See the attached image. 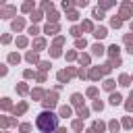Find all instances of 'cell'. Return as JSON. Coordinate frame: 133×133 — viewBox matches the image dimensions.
<instances>
[{"mask_svg": "<svg viewBox=\"0 0 133 133\" xmlns=\"http://www.w3.org/2000/svg\"><path fill=\"white\" fill-rule=\"evenodd\" d=\"M108 50H110V56H112V58H118V46H116V44H114V46H110Z\"/></svg>", "mask_w": 133, "mask_h": 133, "instance_id": "cell-7", "label": "cell"}, {"mask_svg": "<svg viewBox=\"0 0 133 133\" xmlns=\"http://www.w3.org/2000/svg\"><path fill=\"white\" fill-rule=\"evenodd\" d=\"M21 27H23V21H21V19H17V21L12 23V29L17 31V29H21Z\"/></svg>", "mask_w": 133, "mask_h": 133, "instance_id": "cell-15", "label": "cell"}, {"mask_svg": "<svg viewBox=\"0 0 133 133\" xmlns=\"http://www.w3.org/2000/svg\"><path fill=\"white\" fill-rule=\"evenodd\" d=\"M35 48H44V39H35Z\"/></svg>", "mask_w": 133, "mask_h": 133, "instance_id": "cell-35", "label": "cell"}, {"mask_svg": "<svg viewBox=\"0 0 133 133\" xmlns=\"http://www.w3.org/2000/svg\"><path fill=\"white\" fill-rule=\"evenodd\" d=\"M79 62H81V64H87V62H89V56H81Z\"/></svg>", "mask_w": 133, "mask_h": 133, "instance_id": "cell-29", "label": "cell"}, {"mask_svg": "<svg viewBox=\"0 0 133 133\" xmlns=\"http://www.w3.org/2000/svg\"><path fill=\"white\" fill-rule=\"evenodd\" d=\"M27 60H31V62H35V60H37V56H35L33 52H29V54H27Z\"/></svg>", "mask_w": 133, "mask_h": 133, "instance_id": "cell-26", "label": "cell"}, {"mask_svg": "<svg viewBox=\"0 0 133 133\" xmlns=\"http://www.w3.org/2000/svg\"><path fill=\"white\" fill-rule=\"evenodd\" d=\"M94 35H96L98 39H102V37H106V35H108V31H106V27H98V29L94 31Z\"/></svg>", "mask_w": 133, "mask_h": 133, "instance_id": "cell-4", "label": "cell"}, {"mask_svg": "<svg viewBox=\"0 0 133 133\" xmlns=\"http://www.w3.org/2000/svg\"><path fill=\"white\" fill-rule=\"evenodd\" d=\"M56 125H58V116L56 114H52V112H42L39 116H37V127L44 131V133H50V131H54L56 129Z\"/></svg>", "mask_w": 133, "mask_h": 133, "instance_id": "cell-1", "label": "cell"}, {"mask_svg": "<svg viewBox=\"0 0 133 133\" xmlns=\"http://www.w3.org/2000/svg\"><path fill=\"white\" fill-rule=\"evenodd\" d=\"M73 129L79 131V129H81V121H75V123H73Z\"/></svg>", "mask_w": 133, "mask_h": 133, "instance_id": "cell-32", "label": "cell"}, {"mask_svg": "<svg viewBox=\"0 0 133 133\" xmlns=\"http://www.w3.org/2000/svg\"><path fill=\"white\" fill-rule=\"evenodd\" d=\"M48 19H50V21H56V19H58V15H56V12H50V15H48Z\"/></svg>", "mask_w": 133, "mask_h": 133, "instance_id": "cell-34", "label": "cell"}, {"mask_svg": "<svg viewBox=\"0 0 133 133\" xmlns=\"http://www.w3.org/2000/svg\"><path fill=\"white\" fill-rule=\"evenodd\" d=\"M87 2H89V0H77V4H79V6H85Z\"/></svg>", "mask_w": 133, "mask_h": 133, "instance_id": "cell-45", "label": "cell"}, {"mask_svg": "<svg viewBox=\"0 0 133 133\" xmlns=\"http://www.w3.org/2000/svg\"><path fill=\"white\" fill-rule=\"evenodd\" d=\"M83 29H87V31H91L94 27H91V23H89V21H85V23H83Z\"/></svg>", "mask_w": 133, "mask_h": 133, "instance_id": "cell-27", "label": "cell"}, {"mask_svg": "<svg viewBox=\"0 0 133 133\" xmlns=\"http://www.w3.org/2000/svg\"><path fill=\"white\" fill-rule=\"evenodd\" d=\"M104 87H106V89H112V87H114V81H112V79H108V81L104 83Z\"/></svg>", "mask_w": 133, "mask_h": 133, "instance_id": "cell-23", "label": "cell"}, {"mask_svg": "<svg viewBox=\"0 0 133 133\" xmlns=\"http://www.w3.org/2000/svg\"><path fill=\"white\" fill-rule=\"evenodd\" d=\"M60 114H62V116H69V114H71V108H69V106H62V108H60Z\"/></svg>", "mask_w": 133, "mask_h": 133, "instance_id": "cell-17", "label": "cell"}, {"mask_svg": "<svg viewBox=\"0 0 133 133\" xmlns=\"http://www.w3.org/2000/svg\"><path fill=\"white\" fill-rule=\"evenodd\" d=\"M31 6H33L31 2H25V4H23V10H31Z\"/></svg>", "mask_w": 133, "mask_h": 133, "instance_id": "cell-33", "label": "cell"}, {"mask_svg": "<svg viewBox=\"0 0 133 133\" xmlns=\"http://www.w3.org/2000/svg\"><path fill=\"white\" fill-rule=\"evenodd\" d=\"M129 81H131V79H129V75H121V85H125V87H127V85H129Z\"/></svg>", "mask_w": 133, "mask_h": 133, "instance_id": "cell-14", "label": "cell"}, {"mask_svg": "<svg viewBox=\"0 0 133 133\" xmlns=\"http://www.w3.org/2000/svg\"><path fill=\"white\" fill-rule=\"evenodd\" d=\"M25 108H27V104H19V108H15V114H21V112H25Z\"/></svg>", "mask_w": 133, "mask_h": 133, "instance_id": "cell-16", "label": "cell"}, {"mask_svg": "<svg viewBox=\"0 0 133 133\" xmlns=\"http://www.w3.org/2000/svg\"><path fill=\"white\" fill-rule=\"evenodd\" d=\"M29 129H31V127H29V125H21V131H23V133H27V131H29Z\"/></svg>", "mask_w": 133, "mask_h": 133, "instance_id": "cell-43", "label": "cell"}, {"mask_svg": "<svg viewBox=\"0 0 133 133\" xmlns=\"http://www.w3.org/2000/svg\"><path fill=\"white\" fill-rule=\"evenodd\" d=\"M121 23H123V19H116V17L112 19V27H121Z\"/></svg>", "mask_w": 133, "mask_h": 133, "instance_id": "cell-21", "label": "cell"}, {"mask_svg": "<svg viewBox=\"0 0 133 133\" xmlns=\"http://www.w3.org/2000/svg\"><path fill=\"white\" fill-rule=\"evenodd\" d=\"M121 100H123V98H121L118 94H112V96H110V104H114V106H116V104H121Z\"/></svg>", "mask_w": 133, "mask_h": 133, "instance_id": "cell-8", "label": "cell"}, {"mask_svg": "<svg viewBox=\"0 0 133 133\" xmlns=\"http://www.w3.org/2000/svg\"><path fill=\"white\" fill-rule=\"evenodd\" d=\"M100 75H104V71H102V69H94V71L89 73V77H91V79H100Z\"/></svg>", "mask_w": 133, "mask_h": 133, "instance_id": "cell-6", "label": "cell"}, {"mask_svg": "<svg viewBox=\"0 0 133 133\" xmlns=\"http://www.w3.org/2000/svg\"><path fill=\"white\" fill-rule=\"evenodd\" d=\"M71 4H73V2H71V0H64V2H62V6H64V8H69V6H71Z\"/></svg>", "mask_w": 133, "mask_h": 133, "instance_id": "cell-44", "label": "cell"}, {"mask_svg": "<svg viewBox=\"0 0 133 133\" xmlns=\"http://www.w3.org/2000/svg\"><path fill=\"white\" fill-rule=\"evenodd\" d=\"M127 110H133V91L129 96V102H127Z\"/></svg>", "mask_w": 133, "mask_h": 133, "instance_id": "cell-20", "label": "cell"}, {"mask_svg": "<svg viewBox=\"0 0 133 133\" xmlns=\"http://www.w3.org/2000/svg\"><path fill=\"white\" fill-rule=\"evenodd\" d=\"M94 131H104V123L102 121H96L94 123Z\"/></svg>", "mask_w": 133, "mask_h": 133, "instance_id": "cell-12", "label": "cell"}, {"mask_svg": "<svg viewBox=\"0 0 133 133\" xmlns=\"http://www.w3.org/2000/svg\"><path fill=\"white\" fill-rule=\"evenodd\" d=\"M81 102H83V98H81L79 94H73V104H75V106H81Z\"/></svg>", "mask_w": 133, "mask_h": 133, "instance_id": "cell-9", "label": "cell"}, {"mask_svg": "<svg viewBox=\"0 0 133 133\" xmlns=\"http://www.w3.org/2000/svg\"><path fill=\"white\" fill-rule=\"evenodd\" d=\"M91 50H94V54H98V56H100V54H104V48H102L100 44H96V46H94Z\"/></svg>", "mask_w": 133, "mask_h": 133, "instance_id": "cell-11", "label": "cell"}, {"mask_svg": "<svg viewBox=\"0 0 133 133\" xmlns=\"http://www.w3.org/2000/svg\"><path fill=\"white\" fill-rule=\"evenodd\" d=\"M131 29H133V23H131Z\"/></svg>", "mask_w": 133, "mask_h": 133, "instance_id": "cell-47", "label": "cell"}, {"mask_svg": "<svg viewBox=\"0 0 133 133\" xmlns=\"http://www.w3.org/2000/svg\"><path fill=\"white\" fill-rule=\"evenodd\" d=\"M42 96H44L42 89H35V91H33V98H42Z\"/></svg>", "mask_w": 133, "mask_h": 133, "instance_id": "cell-30", "label": "cell"}, {"mask_svg": "<svg viewBox=\"0 0 133 133\" xmlns=\"http://www.w3.org/2000/svg\"><path fill=\"white\" fill-rule=\"evenodd\" d=\"M4 15H6V17H8V15H12V8H10V6H6V8H4Z\"/></svg>", "mask_w": 133, "mask_h": 133, "instance_id": "cell-38", "label": "cell"}, {"mask_svg": "<svg viewBox=\"0 0 133 133\" xmlns=\"http://www.w3.org/2000/svg\"><path fill=\"white\" fill-rule=\"evenodd\" d=\"M39 69H42V71H48V69H50V64H48V62H42V64H39Z\"/></svg>", "mask_w": 133, "mask_h": 133, "instance_id": "cell-36", "label": "cell"}, {"mask_svg": "<svg viewBox=\"0 0 133 133\" xmlns=\"http://www.w3.org/2000/svg\"><path fill=\"white\" fill-rule=\"evenodd\" d=\"M87 96H96V87H89L87 89Z\"/></svg>", "mask_w": 133, "mask_h": 133, "instance_id": "cell-42", "label": "cell"}, {"mask_svg": "<svg viewBox=\"0 0 133 133\" xmlns=\"http://www.w3.org/2000/svg\"><path fill=\"white\" fill-rule=\"evenodd\" d=\"M52 56H60V50L58 48H52Z\"/></svg>", "mask_w": 133, "mask_h": 133, "instance_id": "cell-40", "label": "cell"}, {"mask_svg": "<svg viewBox=\"0 0 133 133\" xmlns=\"http://www.w3.org/2000/svg\"><path fill=\"white\" fill-rule=\"evenodd\" d=\"M71 75H73V71H60V73H58V79H60V81H69Z\"/></svg>", "mask_w": 133, "mask_h": 133, "instance_id": "cell-5", "label": "cell"}, {"mask_svg": "<svg viewBox=\"0 0 133 133\" xmlns=\"http://www.w3.org/2000/svg\"><path fill=\"white\" fill-rule=\"evenodd\" d=\"M19 91H21V94H25V91H27V85H23V83H21V85H19Z\"/></svg>", "mask_w": 133, "mask_h": 133, "instance_id": "cell-41", "label": "cell"}, {"mask_svg": "<svg viewBox=\"0 0 133 133\" xmlns=\"http://www.w3.org/2000/svg\"><path fill=\"white\" fill-rule=\"evenodd\" d=\"M110 131H114V133L118 131V123H116V121H112V123H110Z\"/></svg>", "mask_w": 133, "mask_h": 133, "instance_id": "cell-24", "label": "cell"}, {"mask_svg": "<svg viewBox=\"0 0 133 133\" xmlns=\"http://www.w3.org/2000/svg\"><path fill=\"white\" fill-rule=\"evenodd\" d=\"M75 46H77V48H85V39H77Z\"/></svg>", "mask_w": 133, "mask_h": 133, "instance_id": "cell-28", "label": "cell"}, {"mask_svg": "<svg viewBox=\"0 0 133 133\" xmlns=\"http://www.w3.org/2000/svg\"><path fill=\"white\" fill-rule=\"evenodd\" d=\"M102 106H104V104H102L100 100H96V104H94V108H96V110H102Z\"/></svg>", "mask_w": 133, "mask_h": 133, "instance_id": "cell-31", "label": "cell"}, {"mask_svg": "<svg viewBox=\"0 0 133 133\" xmlns=\"http://www.w3.org/2000/svg\"><path fill=\"white\" fill-rule=\"evenodd\" d=\"M129 12H131V2H125V4H123V8H121V17H123V19H127V17H129Z\"/></svg>", "mask_w": 133, "mask_h": 133, "instance_id": "cell-3", "label": "cell"}, {"mask_svg": "<svg viewBox=\"0 0 133 133\" xmlns=\"http://www.w3.org/2000/svg\"><path fill=\"white\" fill-rule=\"evenodd\" d=\"M87 114H89V110H87V108H79V116H81V118H85Z\"/></svg>", "mask_w": 133, "mask_h": 133, "instance_id": "cell-18", "label": "cell"}, {"mask_svg": "<svg viewBox=\"0 0 133 133\" xmlns=\"http://www.w3.org/2000/svg\"><path fill=\"white\" fill-rule=\"evenodd\" d=\"M71 33H73L75 37H79V35H81V29H79V27H73V29H71Z\"/></svg>", "mask_w": 133, "mask_h": 133, "instance_id": "cell-22", "label": "cell"}, {"mask_svg": "<svg viewBox=\"0 0 133 133\" xmlns=\"http://www.w3.org/2000/svg\"><path fill=\"white\" fill-rule=\"evenodd\" d=\"M87 133H96V131H87Z\"/></svg>", "mask_w": 133, "mask_h": 133, "instance_id": "cell-46", "label": "cell"}, {"mask_svg": "<svg viewBox=\"0 0 133 133\" xmlns=\"http://www.w3.org/2000/svg\"><path fill=\"white\" fill-rule=\"evenodd\" d=\"M91 15H94V19H102V17H104L102 8H94V12H91Z\"/></svg>", "mask_w": 133, "mask_h": 133, "instance_id": "cell-10", "label": "cell"}, {"mask_svg": "<svg viewBox=\"0 0 133 133\" xmlns=\"http://www.w3.org/2000/svg\"><path fill=\"white\" fill-rule=\"evenodd\" d=\"M112 4H114V0H102V8H108Z\"/></svg>", "mask_w": 133, "mask_h": 133, "instance_id": "cell-19", "label": "cell"}, {"mask_svg": "<svg viewBox=\"0 0 133 133\" xmlns=\"http://www.w3.org/2000/svg\"><path fill=\"white\" fill-rule=\"evenodd\" d=\"M8 60H10V62H19V54H10Z\"/></svg>", "mask_w": 133, "mask_h": 133, "instance_id": "cell-25", "label": "cell"}, {"mask_svg": "<svg viewBox=\"0 0 133 133\" xmlns=\"http://www.w3.org/2000/svg\"><path fill=\"white\" fill-rule=\"evenodd\" d=\"M44 104H46L48 108L56 106V94H48V96H46V100H44Z\"/></svg>", "mask_w": 133, "mask_h": 133, "instance_id": "cell-2", "label": "cell"}, {"mask_svg": "<svg viewBox=\"0 0 133 133\" xmlns=\"http://www.w3.org/2000/svg\"><path fill=\"white\" fill-rule=\"evenodd\" d=\"M17 44H19V46H25V44H27V39H25V37H19V42H17Z\"/></svg>", "mask_w": 133, "mask_h": 133, "instance_id": "cell-39", "label": "cell"}, {"mask_svg": "<svg viewBox=\"0 0 133 133\" xmlns=\"http://www.w3.org/2000/svg\"><path fill=\"white\" fill-rule=\"evenodd\" d=\"M125 42H127V44H131V46H133V35H125Z\"/></svg>", "mask_w": 133, "mask_h": 133, "instance_id": "cell-37", "label": "cell"}, {"mask_svg": "<svg viewBox=\"0 0 133 133\" xmlns=\"http://www.w3.org/2000/svg\"><path fill=\"white\" fill-rule=\"evenodd\" d=\"M58 31V25H48L46 27V33H56Z\"/></svg>", "mask_w": 133, "mask_h": 133, "instance_id": "cell-13", "label": "cell"}]
</instances>
